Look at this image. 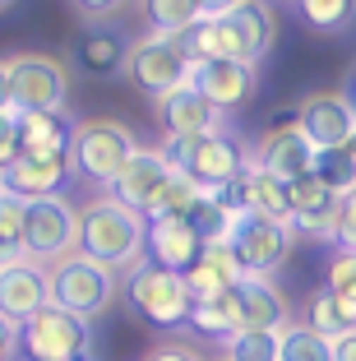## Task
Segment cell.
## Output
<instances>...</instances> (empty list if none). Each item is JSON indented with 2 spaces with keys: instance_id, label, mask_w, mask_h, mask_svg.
I'll use <instances>...</instances> for the list:
<instances>
[{
  "instance_id": "1",
  "label": "cell",
  "mask_w": 356,
  "mask_h": 361,
  "mask_svg": "<svg viewBox=\"0 0 356 361\" xmlns=\"http://www.w3.org/2000/svg\"><path fill=\"white\" fill-rule=\"evenodd\" d=\"M273 37H278V19H273V5L264 0H241L236 10L218 14V19H200L190 23L185 32H176L171 42L195 61H264L273 51Z\"/></svg>"
},
{
  "instance_id": "28",
  "label": "cell",
  "mask_w": 356,
  "mask_h": 361,
  "mask_svg": "<svg viewBox=\"0 0 356 361\" xmlns=\"http://www.w3.org/2000/svg\"><path fill=\"white\" fill-rule=\"evenodd\" d=\"M310 176L319 180V185H329L333 195L356 190V149H352V144H338V149H314Z\"/></svg>"
},
{
  "instance_id": "29",
  "label": "cell",
  "mask_w": 356,
  "mask_h": 361,
  "mask_svg": "<svg viewBox=\"0 0 356 361\" xmlns=\"http://www.w3.org/2000/svg\"><path fill=\"white\" fill-rule=\"evenodd\" d=\"M139 10H144V23L157 32V37H176V32H185L190 23L204 19L195 0H139Z\"/></svg>"
},
{
  "instance_id": "43",
  "label": "cell",
  "mask_w": 356,
  "mask_h": 361,
  "mask_svg": "<svg viewBox=\"0 0 356 361\" xmlns=\"http://www.w3.org/2000/svg\"><path fill=\"white\" fill-rule=\"evenodd\" d=\"M10 352H14V329L0 319V361H10Z\"/></svg>"
},
{
  "instance_id": "17",
  "label": "cell",
  "mask_w": 356,
  "mask_h": 361,
  "mask_svg": "<svg viewBox=\"0 0 356 361\" xmlns=\"http://www.w3.org/2000/svg\"><path fill=\"white\" fill-rule=\"evenodd\" d=\"M204 241L200 232L190 227L185 213H176V218H153L148 223V259H153L157 269H171V274H185L195 259H200Z\"/></svg>"
},
{
  "instance_id": "15",
  "label": "cell",
  "mask_w": 356,
  "mask_h": 361,
  "mask_svg": "<svg viewBox=\"0 0 356 361\" xmlns=\"http://www.w3.org/2000/svg\"><path fill=\"white\" fill-rule=\"evenodd\" d=\"M47 306V269L32 259H14L0 269V319L19 329L28 315Z\"/></svg>"
},
{
  "instance_id": "33",
  "label": "cell",
  "mask_w": 356,
  "mask_h": 361,
  "mask_svg": "<svg viewBox=\"0 0 356 361\" xmlns=\"http://www.w3.org/2000/svg\"><path fill=\"white\" fill-rule=\"evenodd\" d=\"M296 5L314 32H343L356 19V0H296Z\"/></svg>"
},
{
  "instance_id": "38",
  "label": "cell",
  "mask_w": 356,
  "mask_h": 361,
  "mask_svg": "<svg viewBox=\"0 0 356 361\" xmlns=\"http://www.w3.org/2000/svg\"><path fill=\"white\" fill-rule=\"evenodd\" d=\"M333 241L343 250H356V190L338 195V223H333Z\"/></svg>"
},
{
  "instance_id": "8",
  "label": "cell",
  "mask_w": 356,
  "mask_h": 361,
  "mask_svg": "<svg viewBox=\"0 0 356 361\" xmlns=\"http://www.w3.org/2000/svg\"><path fill=\"white\" fill-rule=\"evenodd\" d=\"M292 245V223H273V218H254V213H236V223L227 232V250L236 255L241 278H273L287 264Z\"/></svg>"
},
{
  "instance_id": "21",
  "label": "cell",
  "mask_w": 356,
  "mask_h": 361,
  "mask_svg": "<svg viewBox=\"0 0 356 361\" xmlns=\"http://www.w3.org/2000/svg\"><path fill=\"white\" fill-rule=\"evenodd\" d=\"M19 158H70L74 149V121L65 111H19Z\"/></svg>"
},
{
  "instance_id": "40",
  "label": "cell",
  "mask_w": 356,
  "mask_h": 361,
  "mask_svg": "<svg viewBox=\"0 0 356 361\" xmlns=\"http://www.w3.org/2000/svg\"><path fill=\"white\" fill-rule=\"evenodd\" d=\"M79 14H88V19H106V14H116V10H125L130 0H70Z\"/></svg>"
},
{
  "instance_id": "46",
  "label": "cell",
  "mask_w": 356,
  "mask_h": 361,
  "mask_svg": "<svg viewBox=\"0 0 356 361\" xmlns=\"http://www.w3.org/2000/svg\"><path fill=\"white\" fill-rule=\"evenodd\" d=\"M10 5H14V0H0V10H10Z\"/></svg>"
},
{
  "instance_id": "32",
  "label": "cell",
  "mask_w": 356,
  "mask_h": 361,
  "mask_svg": "<svg viewBox=\"0 0 356 361\" xmlns=\"http://www.w3.org/2000/svg\"><path fill=\"white\" fill-rule=\"evenodd\" d=\"M278 361H333V343L310 324H287L278 334Z\"/></svg>"
},
{
  "instance_id": "20",
  "label": "cell",
  "mask_w": 356,
  "mask_h": 361,
  "mask_svg": "<svg viewBox=\"0 0 356 361\" xmlns=\"http://www.w3.org/2000/svg\"><path fill=\"white\" fill-rule=\"evenodd\" d=\"M231 204L236 213H254V218H273L287 223V180H278L273 171H264L259 162L241 171V180L231 185Z\"/></svg>"
},
{
  "instance_id": "18",
  "label": "cell",
  "mask_w": 356,
  "mask_h": 361,
  "mask_svg": "<svg viewBox=\"0 0 356 361\" xmlns=\"http://www.w3.org/2000/svg\"><path fill=\"white\" fill-rule=\"evenodd\" d=\"M65 180H70V158H19L0 171V190L28 204L42 195H61Z\"/></svg>"
},
{
  "instance_id": "35",
  "label": "cell",
  "mask_w": 356,
  "mask_h": 361,
  "mask_svg": "<svg viewBox=\"0 0 356 361\" xmlns=\"http://www.w3.org/2000/svg\"><path fill=\"white\" fill-rule=\"evenodd\" d=\"M222 348H227V361H278V334L236 329Z\"/></svg>"
},
{
  "instance_id": "37",
  "label": "cell",
  "mask_w": 356,
  "mask_h": 361,
  "mask_svg": "<svg viewBox=\"0 0 356 361\" xmlns=\"http://www.w3.org/2000/svg\"><path fill=\"white\" fill-rule=\"evenodd\" d=\"M23 153V135H19V111L14 106H0V171L14 167Z\"/></svg>"
},
{
  "instance_id": "44",
  "label": "cell",
  "mask_w": 356,
  "mask_h": 361,
  "mask_svg": "<svg viewBox=\"0 0 356 361\" xmlns=\"http://www.w3.org/2000/svg\"><path fill=\"white\" fill-rule=\"evenodd\" d=\"M0 106H10V65L0 56Z\"/></svg>"
},
{
  "instance_id": "41",
  "label": "cell",
  "mask_w": 356,
  "mask_h": 361,
  "mask_svg": "<svg viewBox=\"0 0 356 361\" xmlns=\"http://www.w3.org/2000/svg\"><path fill=\"white\" fill-rule=\"evenodd\" d=\"M195 5H200V14H204V19H218V14L236 10V5H241V0H195Z\"/></svg>"
},
{
  "instance_id": "39",
  "label": "cell",
  "mask_w": 356,
  "mask_h": 361,
  "mask_svg": "<svg viewBox=\"0 0 356 361\" xmlns=\"http://www.w3.org/2000/svg\"><path fill=\"white\" fill-rule=\"evenodd\" d=\"M144 361H204V352L195 348V343H157V348L144 352Z\"/></svg>"
},
{
  "instance_id": "11",
  "label": "cell",
  "mask_w": 356,
  "mask_h": 361,
  "mask_svg": "<svg viewBox=\"0 0 356 361\" xmlns=\"http://www.w3.org/2000/svg\"><path fill=\"white\" fill-rule=\"evenodd\" d=\"M250 162H254L250 149H245L236 135H227V130H209V135L195 139L190 162H185V176L195 180L200 190H231Z\"/></svg>"
},
{
  "instance_id": "47",
  "label": "cell",
  "mask_w": 356,
  "mask_h": 361,
  "mask_svg": "<svg viewBox=\"0 0 356 361\" xmlns=\"http://www.w3.org/2000/svg\"><path fill=\"white\" fill-rule=\"evenodd\" d=\"M222 361H227V357H222Z\"/></svg>"
},
{
  "instance_id": "5",
  "label": "cell",
  "mask_w": 356,
  "mask_h": 361,
  "mask_svg": "<svg viewBox=\"0 0 356 361\" xmlns=\"http://www.w3.org/2000/svg\"><path fill=\"white\" fill-rule=\"evenodd\" d=\"M111 297H116V274L102 269L97 259L70 250L65 259L47 264V301L51 306L70 310V315H84V319H97L111 306Z\"/></svg>"
},
{
  "instance_id": "30",
  "label": "cell",
  "mask_w": 356,
  "mask_h": 361,
  "mask_svg": "<svg viewBox=\"0 0 356 361\" xmlns=\"http://www.w3.org/2000/svg\"><path fill=\"white\" fill-rule=\"evenodd\" d=\"M301 324H310L314 334H324L329 343L356 329V324H352V315L343 310V301H338L333 292H329V287H319V292H310V301H305V319H301Z\"/></svg>"
},
{
  "instance_id": "24",
  "label": "cell",
  "mask_w": 356,
  "mask_h": 361,
  "mask_svg": "<svg viewBox=\"0 0 356 361\" xmlns=\"http://www.w3.org/2000/svg\"><path fill=\"white\" fill-rule=\"evenodd\" d=\"M310 139L301 135V126L292 130H269L259 144V153H254V162H259L264 171H273L278 180H296V176H310Z\"/></svg>"
},
{
  "instance_id": "14",
  "label": "cell",
  "mask_w": 356,
  "mask_h": 361,
  "mask_svg": "<svg viewBox=\"0 0 356 361\" xmlns=\"http://www.w3.org/2000/svg\"><path fill=\"white\" fill-rule=\"evenodd\" d=\"M157 121H162L167 139H200V135H209V130H218L222 111L185 79L180 88L157 97Z\"/></svg>"
},
{
  "instance_id": "10",
  "label": "cell",
  "mask_w": 356,
  "mask_h": 361,
  "mask_svg": "<svg viewBox=\"0 0 356 361\" xmlns=\"http://www.w3.org/2000/svg\"><path fill=\"white\" fill-rule=\"evenodd\" d=\"M121 75H125L144 97H153V102H157L162 93H171V88H180L190 79V56L180 51L171 37L148 32V37H139V42L125 47Z\"/></svg>"
},
{
  "instance_id": "45",
  "label": "cell",
  "mask_w": 356,
  "mask_h": 361,
  "mask_svg": "<svg viewBox=\"0 0 356 361\" xmlns=\"http://www.w3.org/2000/svg\"><path fill=\"white\" fill-rule=\"evenodd\" d=\"M343 97L356 106V65H352V75H347V88H343Z\"/></svg>"
},
{
  "instance_id": "4",
  "label": "cell",
  "mask_w": 356,
  "mask_h": 361,
  "mask_svg": "<svg viewBox=\"0 0 356 361\" xmlns=\"http://www.w3.org/2000/svg\"><path fill=\"white\" fill-rule=\"evenodd\" d=\"M139 139L125 121L116 116H88L74 121V149H70V167H79V176H88L93 185L111 190V180L121 176L130 158H135Z\"/></svg>"
},
{
  "instance_id": "42",
  "label": "cell",
  "mask_w": 356,
  "mask_h": 361,
  "mask_svg": "<svg viewBox=\"0 0 356 361\" xmlns=\"http://www.w3.org/2000/svg\"><path fill=\"white\" fill-rule=\"evenodd\" d=\"M333 361H356V329L333 338Z\"/></svg>"
},
{
  "instance_id": "23",
  "label": "cell",
  "mask_w": 356,
  "mask_h": 361,
  "mask_svg": "<svg viewBox=\"0 0 356 361\" xmlns=\"http://www.w3.org/2000/svg\"><path fill=\"white\" fill-rule=\"evenodd\" d=\"M180 278L190 287V301H209V297H222L227 287L241 283V269H236V255L227 250V241H213V245H204L200 259Z\"/></svg>"
},
{
  "instance_id": "34",
  "label": "cell",
  "mask_w": 356,
  "mask_h": 361,
  "mask_svg": "<svg viewBox=\"0 0 356 361\" xmlns=\"http://www.w3.org/2000/svg\"><path fill=\"white\" fill-rule=\"evenodd\" d=\"M23 259V200L0 190V269Z\"/></svg>"
},
{
  "instance_id": "16",
  "label": "cell",
  "mask_w": 356,
  "mask_h": 361,
  "mask_svg": "<svg viewBox=\"0 0 356 361\" xmlns=\"http://www.w3.org/2000/svg\"><path fill=\"white\" fill-rule=\"evenodd\" d=\"M287 223L296 236H333L338 223V195L329 185H319L314 176L287 180Z\"/></svg>"
},
{
  "instance_id": "7",
  "label": "cell",
  "mask_w": 356,
  "mask_h": 361,
  "mask_svg": "<svg viewBox=\"0 0 356 361\" xmlns=\"http://www.w3.org/2000/svg\"><path fill=\"white\" fill-rule=\"evenodd\" d=\"M70 250H79V209L65 195H42L23 204V259L47 269Z\"/></svg>"
},
{
  "instance_id": "22",
  "label": "cell",
  "mask_w": 356,
  "mask_h": 361,
  "mask_svg": "<svg viewBox=\"0 0 356 361\" xmlns=\"http://www.w3.org/2000/svg\"><path fill=\"white\" fill-rule=\"evenodd\" d=\"M167 171H171V167L162 162V153H157V149H135V158L121 167V176L111 180V190H106V195H116L121 204H130V209L144 213V209H148V200L162 190Z\"/></svg>"
},
{
  "instance_id": "36",
  "label": "cell",
  "mask_w": 356,
  "mask_h": 361,
  "mask_svg": "<svg viewBox=\"0 0 356 361\" xmlns=\"http://www.w3.org/2000/svg\"><path fill=\"white\" fill-rule=\"evenodd\" d=\"M329 292L343 301V310L356 324V250H338V255L329 259Z\"/></svg>"
},
{
  "instance_id": "3",
  "label": "cell",
  "mask_w": 356,
  "mask_h": 361,
  "mask_svg": "<svg viewBox=\"0 0 356 361\" xmlns=\"http://www.w3.org/2000/svg\"><path fill=\"white\" fill-rule=\"evenodd\" d=\"M14 352L23 361H88L93 357V319L47 301L14 329Z\"/></svg>"
},
{
  "instance_id": "26",
  "label": "cell",
  "mask_w": 356,
  "mask_h": 361,
  "mask_svg": "<svg viewBox=\"0 0 356 361\" xmlns=\"http://www.w3.org/2000/svg\"><path fill=\"white\" fill-rule=\"evenodd\" d=\"M185 218H190V227L200 232V241H204V245L227 241L231 223H236V204H231V190H204L200 200L190 204Z\"/></svg>"
},
{
  "instance_id": "25",
  "label": "cell",
  "mask_w": 356,
  "mask_h": 361,
  "mask_svg": "<svg viewBox=\"0 0 356 361\" xmlns=\"http://www.w3.org/2000/svg\"><path fill=\"white\" fill-rule=\"evenodd\" d=\"M190 334H200L209 343H227L231 334L241 329V301H236V287H227L222 297L209 301H190V315H185Z\"/></svg>"
},
{
  "instance_id": "27",
  "label": "cell",
  "mask_w": 356,
  "mask_h": 361,
  "mask_svg": "<svg viewBox=\"0 0 356 361\" xmlns=\"http://www.w3.org/2000/svg\"><path fill=\"white\" fill-rule=\"evenodd\" d=\"M121 61H125V42H121V32H111V28H88L84 37H79V65H84L93 79L121 75Z\"/></svg>"
},
{
  "instance_id": "6",
  "label": "cell",
  "mask_w": 356,
  "mask_h": 361,
  "mask_svg": "<svg viewBox=\"0 0 356 361\" xmlns=\"http://www.w3.org/2000/svg\"><path fill=\"white\" fill-rule=\"evenodd\" d=\"M125 301L130 310H135L144 324H153V329H180L190 315V287L180 274H171V269H157L153 259H144V264H135L125 274Z\"/></svg>"
},
{
  "instance_id": "19",
  "label": "cell",
  "mask_w": 356,
  "mask_h": 361,
  "mask_svg": "<svg viewBox=\"0 0 356 361\" xmlns=\"http://www.w3.org/2000/svg\"><path fill=\"white\" fill-rule=\"evenodd\" d=\"M236 301H241V329L283 334L292 324V306L278 292V283H269V278H241L236 283Z\"/></svg>"
},
{
  "instance_id": "2",
  "label": "cell",
  "mask_w": 356,
  "mask_h": 361,
  "mask_svg": "<svg viewBox=\"0 0 356 361\" xmlns=\"http://www.w3.org/2000/svg\"><path fill=\"white\" fill-rule=\"evenodd\" d=\"M79 255L97 259L111 274H130L148 259V218L116 195H97L79 209Z\"/></svg>"
},
{
  "instance_id": "9",
  "label": "cell",
  "mask_w": 356,
  "mask_h": 361,
  "mask_svg": "<svg viewBox=\"0 0 356 361\" xmlns=\"http://www.w3.org/2000/svg\"><path fill=\"white\" fill-rule=\"evenodd\" d=\"M10 65V106L14 111H65L70 97V70L47 51L5 56Z\"/></svg>"
},
{
  "instance_id": "13",
  "label": "cell",
  "mask_w": 356,
  "mask_h": 361,
  "mask_svg": "<svg viewBox=\"0 0 356 361\" xmlns=\"http://www.w3.org/2000/svg\"><path fill=\"white\" fill-rule=\"evenodd\" d=\"M190 84L200 88L218 111H227V106H245L250 102L259 75H254L250 61H227V56H222V61H195L190 65Z\"/></svg>"
},
{
  "instance_id": "12",
  "label": "cell",
  "mask_w": 356,
  "mask_h": 361,
  "mask_svg": "<svg viewBox=\"0 0 356 361\" xmlns=\"http://www.w3.org/2000/svg\"><path fill=\"white\" fill-rule=\"evenodd\" d=\"M296 121H301L310 149H338L356 139V106L343 93H310L296 106Z\"/></svg>"
},
{
  "instance_id": "31",
  "label": "cell",
  "mask_w": 356,
  "mask_h": 361,
  "mask_svg": "<svg viewBox=\"0 0 356 361\" xmlns=\"http://www.w3.org/2000/svg\"><path fill=\"white\" fill-rule=\"evenodd\" d=\"M200 185L185 176V171H167V180H162V190L148 200V209H144V218L153 223V218H176V213H190V204L200 200Z\"/></svg>"
}]
</instances>
